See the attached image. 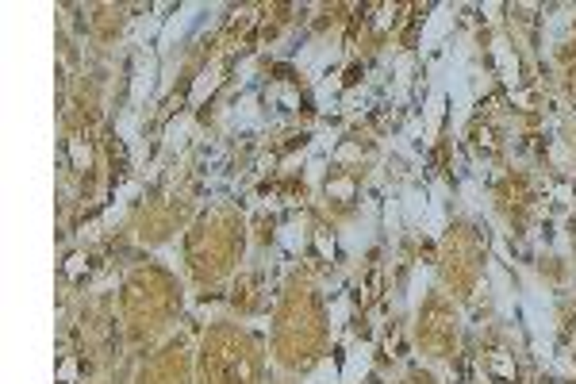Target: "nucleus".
<instances>
[{"label":"nucleus","mask_w":576,"mask_h":384,"mask_svg":"<svg viewBox=\"0 0 576 384\" xmlns=\"http://www.w3.org/2000/svg\"><path fill=\"white\" fill-rule=\"evenodd\" d=\"M400 200H388L384 204V227H388V234H396V231H400Z\"/></svg>","instance_id":"obj_20"},{"label":"nucleus","mask_w":576,"mask_h":384,"mask_svg":"<svg viewBox=\"0 0 576 384\" xmlns=\"http://www.w3.org/2000/svg\"><path fill=\"white\" fill-rule=\"evenodd\" d=\"M330 196H354V184L350 181H330Z\"/></svg>","instance_id":"obj_26"},{"label":"nucleus","mask_w":576,"mask_h":384,"mask_svg":"<svg viewBox=\"0 0 576 384\" xmlns=\"http://www.w3.org/2000/svg\"><path fill=\"white\" fill-rule=\"evenodd\" d=\"M334 92H338V81L330 77V81H319V104L330 112V101H334Z\"/></svg>","instance_id":"obj_25"},{"label":"nucleus","mask_w":576,"mask_h":384,"mask_svg":"<svg viewBox=\"0 0 576 384\" xmlns=\"http://www.w3.org/2000/svg\"><path fill=\"white\" fill-rule=\"evenodd\" d=\"M400 208H403V223L407 227L427 223V192L423 189H407L403 192V200H400Z\"/></svg>","instance_id":"obj_11"},{"label":"nucleus","mask_w":576,"mask_h":384,"mask_svg":"<svg viewBox=\"0 0 576 384\" xmlns=\"http://www.w3.org/2000/svg\"><path fill=\"white\" fill-rule=\"evenodd\" d=\"M230 123L242 127V131L262 123V108H257V96H254V92H246V96H239V101L230 104Z\"/></svg>","instance_id":"obj_10"},{"label":"nucleus","mask_w":576,"mask_h":384,"mask_svg":"<svg viewBox=\"0 0 576 384\" xmlns=\"http://www.w3.org/2000/svg\"><path fill=\"white\" fill-rule=\"evenodd\" d=\"M185 134H189V119H181V123H173L169 127V139H165V146H185Z\"/></svg>","instance_id":"obj_22"},{"label":"nucleus","mask_w":576,"mask_h":384,"mask_svg":"<svg viewBox=\"0 0 576 384\" xmlns=\"http://www.w3.org/2000/svg\"><path fill=\"white\" fill-rule=\"evenodd\" d=\"M69 154H74V166H89V158H92V154H89V146H85V142L81 139H69Z\"/></svg>","instance_id":"obj_23"},{"label":"nucleus","mask_w":576,"mask_h":384,"mask_svg":"<svg viewBox=\"0 0 576 384\" xmlns=\"http://www.w3.org/2000/svg\"><path fill=\"white\" fill-rule=\"evenodd\" d=\"M568 19H573V8H561L557 16L550 19V39H561V35L568 31Z\"/></svg>","instance_id":"obj_19"},{"label":"nucleus","mask_w":576,"mask_h":384,"mask_svg":"<svg viewBox=\"0 0 576 384\" xmlns=\"http://www.w3.org/2000/svg\"><path fill=\"white\" fill-rule=\"evenodd\" d=\"M446 92H450V101H453V127H461L465 119H469V108H473V77H469V69H465V42H457Z\"/></svg>","instance_id":"obj_2"},{"label":"nucleus","mask_w":576,"mask_h":384,"mask_svg":"<svg viewBox=\"0 0 576 384\" xmlns=\"http://www.w3.org/2000/svg\"><path fill=\"white\" fill-rule=\"evenodd\" d=\"M488 273H492V288H495V304H500V315H515V293H511V277H507V269H503L500 261H492V265H488Z\"/></svg>","instance_id":"obj_9"},{"label":"nucleus","mask_w":576,"mask_h":384,"mask_svg":"<svg viewBox=\"0 0 576 384\" xmlns=\"http://www.w3.org/2000/svg\"><path fill=\"white\" fill-rule=\"evenodd\" d=\"M518 311L527 319V331H530V342H534V354L550 365L553 361V350H550V338H553V304L545 296L542 284L527 281V293L518 300Z\"/></svg>","instance_id":"obj_1"},{"label":"nucleus","mask_w":576,"mask_h":384,"mask_svg":"<svg viewBox=\"0 0 576 384\" xmlns=\"http://www.w3.org/2000/svg\"><path fill=\"white\" fill-rule=\"evenodd\" d=\"M307 384H338V369L330 365V361H323V365H319V373H315Z\"/></svg>","instance_id":"obj_24"},{"label":"nucleus","mask_w":576,"mask_h":384,"mask_svg":"<svg viewBox=\"0 0 576 384\" xmlns=\"http://www.w3.org/2000/svg\"><path fill=\"white\" fill-rule=\"evenodd\" d=\"M412 69H415V58H396V81H400V96L407 92V85H412Z\"/></svg>","instance_id":"obj_18"},{"label":"nucleus","mask_w":576,"mask_h":384,"mask_svg":"<svg viewBox=\"0 0 576 384\" xmlns=\"http://www.w3.org/2000/svg\"><path fill=\"white\" fill-rule=\"evenodd\" d=\"M346 108H350V112L365 108V92H354V96H346Z\"/></svg>","instance_id":"obj_29"},{"label":"nucleus","mask_w":576,"mask_h":384,"mask_svg":"<svg viewBox=\"0 0 576 384\" xmlns=\"http://www.w3.org/2000/svg\"><path fill=\"white\" fill-rule=\"evenodd\" d=\"M450 31H453V8H450V4H438L434 16H430L427 27H423V51L438 46V42H442Z\"/></svg>","instance_id":"obj_8"},{"label":"nucleus","mask_w":576,"mask_h":384,"mask_svg":"<svg viewBox=\"0 0 576 384\" xmlns=\"http://www.w3.org/2000/svg\"><path fill=\"white\" fill-rule=\"evenodd\" d=\"M492 58H495V69H500L503 85L515 92V85H518V62H515V51H511V42L503 39V35H495V39H492Z\"/></svg>","instance_id":"obj_7"},{"label":"nucleus","mask_w":576,"mask_h":384,"mask_svg":"<svg viewBox=\"0 0 576 384\" xmlns=\"http://www.w3.org/2000/svg\"><path fill=\"white\" fill-rule=\"evenodd\" d=\"M319 250H323V254H334V238H327V234H319Z\"/></svg>","instance_id":"obj_33"},{"label":"nucleus","mask_w":576,"mask_h":384,"mask_svg":"<svg viewBox=\"0 0 576 384\" xmlns=\"http://www.w3.org/2000/svg\"><path fill=\"white\" fill-rule=\"evenodd\" d=\"M346 315H350V300H346V296H338L334 308H330V334H338L346 326Z\"/></svg>","instance_id":"obj_17"},{"label":"nucleus","mask_w":576,"mask_h":384,"mask_svg":"<svg viewBox=\"0 0 576 384\" xmlns=\"http://www.w3.org/2000/svg\"><path fill=\"white\" fill-rule=\"evenodd\" d=\"M215 85H219V66H207L204 73L196 77V85H192L189 101L192 104H204V96H207V92H215Z\"/></svg>","instance_id":"obj_13"},{"label":"nucleus","mask_w":576,"mask_h":384,"mask_svg":"<svg viewBox=\"0 0 576 384\" xmlns=\"http://www.w3.org/2000/svg\"><path fill=\"white\" fill-rule=\"evenodd\" d=\"M553 158H557L561 166H568V150H565V146H561V142H553Z\"/></svg>","instance_id":"obj_32"},{"label":"nucleus","mask_w":576,"mask_h":384,"mask_svg":"<svg viewBox=\"0 0 576 384\" xmlns=\"http://www.w3.org/2000/svg\"><path fill=\"white\" fill-rule=\"evenodd\" d=\"M373 365V346L369 342H354L346 354V369H342V384H362V376Z\"/></svg>","instance_id":"obj_6"},{"label":"nucleus","mask_w":576,"mask_h":384,"mask_svg":"<svg viewBox=\"0 0 576 384\" xmlns=\"http://www.w3.org/2000/svg\"><path fill=\"white\" fill-rule=\"evenodd\" d=\"M492 369H495V373H500V376H507V381H511V376H515V361H511L503 350H495V354H492Z\"/></svg>","instance_id":"obj_21"},{"label":"nucleus","mask_w":576,"mask_h":384,"mask_svg":"<svg viewBox=\"0 0 576 384\" xmlns=\"http://www.w3.org/2000/svg\"><path fill=\"white\" fill-rule=\"evenodd\" d=\"M307 181H312V184H319V181H323V162H319V158H315L312 166H307Z\"/></svg>","instance_id":"obj_27"},{"label":"nucleus","mask_w":576,"mask_h":384,"mask_svg":"<svg viewBox=\"0 0 576 384\" xmlns=\"http://www.w3.org/2000/svg\"><path fill=\"white\" fill-rule=\"evenodd\" d=\"M154 77H158V62H154V54L146 51L139 58V66H135V77H131V104H135V108L146 101L150 92H154Z\"/></svg>","instance_id":"obj_5"},{"label":"nucleus","mask_w":576,"mask_h":384,"mask_svg":"<svg viewBox=\"0 0 576 384\" xmlns=\"http://www.w3.org/2000/svg\"><path fill=\"white\" fill-rule=\"evenodd\" d=\"M200 12H204L200 4H185V8H177V16H173V19H165L162 35H158V54H169L173 46L185 39V31L192 27V19H196Z\"/></svg>","instance_id":"obj_3"},{"label":"nucleus","mask_w":576,"mask_h":384,"mask_svg":"<svg viewBox=\"0 0 576 384\" xmlns=\"http://www.w3.org/2000/svg\"><path fill=\"white\" fill-rule=\"evenodd\" d=\"M427 284H430V273H427V269H415V273H412V288H407V304H412V308H419L423 293H427Z\"/></svg>","instance_id":"obj_16"},{"label":"nucleus","mask_w":576,"mask_h":384,"mask_svg":"<svg viewBox=\"0 0 576 384\" xmlns=\"http://www.w3.org/2000/svg\"><path fill=\"white\" fill-rule=\"evenodd\" d=\"M58 376H62V381H74V361H66V365H62V373H58Z\"/></svg>","instance_id":"obj_34"},{"label":"nucleus","mask_w":576,"mask_h":384,"mask_svg":"<svg viewBox=\"0 0 576 384\" xmlns=\"http://www.w3.org/2000/svg\"><path fill=\"white\" fill-rule=\"evenodd\" d=\"M388 24H392V8H388V4H384V8H380V16H377V27H380V31H384Z\"/></svg>","instance_id":"obj_30"},{"label":"nucleus","mask_w":576,"mask_h":384,"mask_svg":"<svg viewBox=\"0 0 576 384\" xmlns=\"http://www.w3.org/2000/svg\"><path fill=\"white\" fill-rule=\"evenodd\" d=\"M277 238H280V246H285L288 254H300V250H304V243H307L304 223H285V227H280V234H277Z\"/></svg>","instance_id":"obj_14"},{"label":"nucleus","mask_w":576,"mask_h":384,"mask_svg":"<svg viewBox=\"0 0 576 384\" xmlns=\"http://www.w3.org/2000/svg\"><path fill=\"white\" fill-rule=\"evenodd\" d=\"M81 269H85V254H74V258H69V265H66V273H69V277H77Z\"/></svg>","instance_id":"obj_28"},{"label":"nucleus","mask_w":576,"mask_h":384,"mask_svg":"<svg viewBox=\"0 0 576 384\" xmlns=\"http://www.w3.org/2000/svg\"><path fill=\"white\" fill-rule=\"evenodd\" d=\"M553 196H557L561 204H573V192H568L565 184H557V189H553Z\"/></svg>","instance_id":"obj_31"},{"label":"nucleus","mask_w":576,"mask_h":384,"mask_svg":"<svg viewBox=\"0 0 576 384\" xmlns=\"http://www.w3.org/2000/svg\"><path fill=\"white\" fill-rule=\"evenodd\" d=\"M369 238H373V211L369 216H365V223H350L342 231V243H346V250H365V246H369Z\"/></svg>","instance_id":"obj_12"},{"label":"nucleus","mask_w":576,"mask_h":384,"mask_svg":"<svg viewBox=\"0 0 576 384\" xmlns=\"http://www.w3.org/2000/svg\"><path fill=\"white\" fill-rule=\"evenodd\" d=\"M446 181H434L427 189V234L430 238H438V234L446 231Z\"/></svg>","instance_id":"obj_4"},{"label":"nucleus","mask_w":576,"mask_h":384,"mask_svg":"<svg viewBox=\"0 0 576 384\" xmlns=\"http://www.w3.org/2000/svg\"><path fill=\"white\" fill-rule=\"evenodd\" d=\"M442 112H446V89H434V92H430V101H427V134L438 131Z\"/></svg>","instance_id":"obj_15"}]
</instances>
